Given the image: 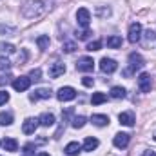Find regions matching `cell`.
<instances>
[{
    "instance_id": "obj_3",
    "label": "cell",
    "mask_w": 156,
    "mask_h": 156,
    "mask_svg": "<svg viewBox=\"0 0 156 156\" xmlns=\"http://www.w3.org/2000/svg\"><path fill=\"white\" fill-rule=\"evenodd\" d=\"M76 20H78V26H80V27L87 29L89 24H91V13H89V9L80 7V9L76 11Z\"/></svg>"
},
{
    "instance_id": "obj_34",
    "label": "cell",
    "mask_w": 156,
    "mask_h": 156,
    "mask_svg": "<svg viewBox=\"0 0 156 156\" xmlns=\"http://www.w3.org/2000/svg\"><path fill=\"white\" fill-rule=\"evenodd\" d=\"M9 100V93L7 91H0V105H4Z\"/></svg>"
},
{
    "instance_id": "obj_33",
    "label": "cell",
    "mask_w": 156,
    "mask_h": 156,
    "mask_svg": "<svg viewBox=\"0 0 156 156\" xmlns=\"http://www.w3.org/2000/svg\"><path fill=\"white\" fill-rule=\"evenodd\" d=\"M82 83H83L85 87H93V85H94V78H91V76H83V78H82Z\"/></svg>"
},
{
    "instance_id": "obj_35",
    "label": "cell",
    "mask_w": 156,
    "mask_h": 156,
    "mask_svg": "<svg viewBox=\"0 0 156 156\" xmlns=\"http://www.w3.org/2000/svg\"><path fill=\"white\" fill-rule=\"evenodd\" d=\"M145 40H147V42H153V40H156V31H151V29H149V31L145 33Z\"/></svg>"
},
{
    "instance_id": "obj_13",
    "label": "cell",
    "mask_w": 156,
    "mask_h": 156,
    "mask_svg": "<svg viewBox=\"0 0 156 156\" xmlns=\"http://www.w3.org/2000/svg\"><path fill=\"white\" fill-rule=\"evenodd\" d=\"M64 73H66V64H62V62H55L49 67V76L51 78H58V76H62Z\"/></svg>"
},
{
    "instance_id": "obj_11",
    "label": "cell",
    "mask_w": 156,
    "mask_h": 156,
    "mask_svg": "<svg viewBox=\"0 0 156 156\" xmlns=\"http://www.w3.org/2000/svg\"><path fill=\"white\" fill-rule=\"evenodd\" d=\"M45 98H51V89H47V87L37 89L35 93H31V94H29V100H31V102H37V100H45Z\"/></svg>"
},
{
    "instance_id": "obj_18",
    "label": "cell",
    "mask_w": 156,
    "mask_h": 156,
    "mask_svg": "<svg viewBox=\"0 0 156 156\" xmlns=\"http://www.w3.org/2000/svg\"><path fill=\"white\" fill-rule=\"evenodd\" d=\"M98 144H100V142H98L96 138H93V136H87V138L83 140V145H82V149H83V151H94V149L98 147Z\"/></svg>"
},
{
    "instance_id": "obj_39",
    "label": "cell",
    "mask_w": 156,
    "mask_h": 156,
    "mask_svg": "<svg viewBox=\"0 0 156 156\" xmlns=\"http://www.w3.org/2000/svg\"><path fill=\"white\" fill-rule=\"evenodd\" d=\"M142 156H156V153H154V151H145Z\"/></svg>"
},
{
    "instance_id": "obj_32",
    "label": "cell",
    "mask_w": 156,
    "mask_h": 156,
    "mask_svg": "<svg viewBox=\"0 0 156 156\" xmlns=\"http://www.w3.org/2000/svg\"><path fill=\"white\" fill-rule=\"evenodd\" d=\"M93 33L89 31V29H83V31H80V33H76V37H78V40H87L89 37H91Z\"/></svg>"
},
{
    "instance_id": "obj_14",
    "label": "cell",
    "mask_w": 156,
    "mask_h": 156,
    "mask_svg": "<svg viewBox=\"0 0 156 156\" xmlns=\"http://www.w3.org/2000/svg\"><path fill=\"white\" fill-rule=\"evenodd\" d=\"M118 120L122 125H127V127H133L134 125V113L133 111H125V113H120Z\"/></svg>"
},
{
    "instance_id": "obj_7",
    "label": "cell",
    "mask_w": 156,
    "mask_h": 156,
    "mask_svg": "<svg viewBox=\"0 0 156 156\" xmlns=\"http://www.w3.org/2000/svg\"><path fill=\"white\" fill-rule=\"evenodd\" d=\"M93 67H94V62H93L91 56H82V58H78V62H76V69L78 71H82V73H89V71H93Z\"/></svg>"
},
{
    "instance_id": "obj_22",
    "label": "cell",
    "mask_w": 156,
    "mask_h": 156,
    "mask_svg": "<svg viewBox=\"0 0 156 156\" xmlns=\"http://www.w3.org/2000/svg\"><path fill=\"white\" fill-rule=\"evenodd\" d=\"M105 100H107V94H105V93H94L93 98H91L93 105H100V104H104Z\"/></svg>"
},
{
    "instance_id": "obj_27",
    "label": "cell",
    "mask_w": 156,
    "mask_h": 156,
    "mask_svg": "<svg viewBox=\"0 0 156 156\" xmlns=\"http://www.w3.org/2000/svg\"><path fill=\"white\" fill-rule=\"evenodd\" d=\"M100 49H102V42L100 40H94V42L87 44V51H100Z\"/></svg>"
},
{
    "instance_id": "obj_25",
    "label": "cell",
    "mask_w": 156,
    "mask_h": 156,
    "mask_svg": "<svg viewBox=\"0 0 156 156\" xmlns=\"http://www.w3.org/2000/svg\"><path fill=\"white\" fill-rule=\"evenodd\" d=\"M11 123H13L11 113H0V125H11Z\"/></svg>"
},
{
    "instance_id": "obj_8",
    "label": "cell",
    "mask_w": 156,
    "mask_h": 156,
    "mask_svg": "<svg viewBox=\"0 0 156 156\" xmlns=\"http://www.w3.org/2000/svg\"><path fill=\"white\" fill-rule=\"evenodd\" d=\"M29 85H31V78L29 76H20V78H15V80H13V87H15V91H18V93L27 91Z\"/></svg>"
},
{
    "instance_id": "obj_4",
    "label": "cell",
    "mask_w": 156,
    "mask_h": 156,
    "mask_svg": "<svg viewBox=\"0 0 156 156\" xmlns=\"http://www.w3.org/2000/svg\"><path fill=\"white\" fill-rule=\"evenodd\" d=\"M56 98L60 100V102H69V100H75L76 98V91L73 89V87H60L58 89V93H56Z\"/></svg>"
},
{
    "instance_id": "obj_31",
    "label": "cell",
    "mask_w": 156,
    "mask_h": 156,
    "mask_svg": "<svg viewBox=\"0 0 156 156\" xmlns=\"http://www.w3.org/2000/svg\"><path fill=\"white\" fill-rule=\"evenodd\" d=\"M75 49H76V44H75V42H66V44H64V51H66V53H73Z\"/></svg>"
},
{
    "instance_id": "obj_23",
    "label": "cell",
    "mask_w": 156,
    "mask_h": 156,
    "mask_svg": "<svg viewBox=\"0 0 156 156\" xmlns=\"http://www.w3.org/2000/svg\"><path fill=\"white\" fill-rule=\"evenodd\" d=\"M107 45H109L111 49H118V47L122 45V37H116V35L109 37V38H107Z\"/></svg>"
},
{
    "instance_id": "obj_20",
    "label": "cell",
    "mask_w": 156,
    "mask_h": 156,
    "mask_svg": "<svg viewBox=\"0 0 156 156\" xmlns=\"http://www.w3.org/2000/svg\"><path fill=\"white\" fill-rule=\"evenodd\" d=\"M16 49L13 44H7V42H0V55L2 56H7V55H13Z\"/></svg>"
},
{
    "instance_id": "obj_10",
    "label": "cell",
    "mask_w": 156,
    "mask_h": 156,
    "mask_svg": "<svg viewBox=\"0 0 156 156\" xmlns=\"http://www.w3.org/2000/svg\"><path fill=\"white\" fill-rule=\"evenodd\" d=\"M151 85H153V82H151V75L142 73V75L138 76V87H140L142 93H149V91H151Z\"/></svg>"
},
{
    "instance_id": "obj_29",
    "label": "cell",
    "mask_w": 156,
    "mask_h": 156,
    "mask_svg": "<svg viewBox=\"0 0 156 156\" xmlns=\"http://www.w3.org/2000/svg\"><path fill=\"white\" fill-rule=\"evenodd\" d=\"M40 76H42V71H40V69H33V71L29 73V78H31V82H33V80H35V82L42 80Z\"/></svg>"
},
{
    "instance_id": "obj_1",
    "label": "cell",
    "mask_w": 156,
    "mask_h": 156,
    "mask_svg": "<svg viewBox=\"0 0 156 156\" xmlns=\"http://www.w3.org/2000/svg\"><path fill=\"white\" fill-rule=\"evenodd\" d=\"M44 13V4L40 0H26V4L22 5V15L26 18H37Z\"/></svg>"
},
{
    "instance_id": "obj_24",
    "label": "cell",
    "mask_w": 156,
    "mask_h": 156,
    "mask_svg": "<svg viewBox=\"0 0 156 156\" xmlns=\"http://www.w3.org/2000/svg\"><path fill=\"white\" fill-rule=\"evenodd\" d=\"M37 44H38V47L42 49V51H45V49L49 47V37H47V35L38 37V38H37Z\"/></svg>"
},
{
    "instance_id": "obj_21",
    "label": "cell",
    "mask_w": 156,
    "mask_h": 156,
    "mask_svg": "<svg viewBox=\"0 0 156 156\" xmlns=\"http://www.w3.org/2000/svg\"><path fill=\"white\" fill-rule=\"evenodd\" d=\"M111 98H115V100H120V98H125V89L123 87H120V85H115L113 89H111Z\"/></svg>"
},
{
    "instance_id": "obj_19",
    "label": "cell",
    "mask_w": 156,
    "mask_h": 156,
    "mask_svg": "<svg viewBox=\"0 0 156 156\" xmlns=\"http://www.w3.org/2000/svg\"><path fill=\"white\" fill-rule=\"evenodd\" d=\"M2 145H4V149H5V151H9V153L18 151V142H16L15 138H5V140L2 142Z\"/></svg>"
},
{
    "instance_id": "obj_26",
    "label": "cell",
    "mask_w": 156,
    "mask_h": 156,
    "mask_svg": "<svg viewBox=\"0 0 156 156\" xmlns=\"http://www.w3.org/2000/svg\"><path fill=\"white\" fill-rule=\"evenodd\" d=\"M85 122H87L85 116H75L73 118V127H75V129H82V127L85 125Z\"/></svg>"
},
{
    "instance_id": "obj_30",
    "label": "cell",
    "mask_w": 156,
    "mask_h": 156,
    "mask_svg": "<svg viewBox=\"0 0 156 156\" xmlns=\"http://www.w3.org/2000/svg\"><path fill=\"white\" fill-rule=\"evenodd\" d=\"M96 15H98V16H109V15H111V9H109V7H98V9H96Z\"/></svg>"
},
{
    "instance_id": "obj_37",
    "label": "cell",
    "mask_w": 156,
    "mask_h": 156,
    "mask_svg": "<svg viewBox=\"0 0 156 156\" xmlns=\"http://www.w3.org/2000/svg\"><path fill=\"white\" fill-rule=\"evenodd\" d=\"M11 75H0V85H4V83H9L11 82Z\"/></svg>"
},
{
    "instance_id": "obj_17",
    "label": "cell",
    "mask_w": 156,
    "mask_h": 156,
    "mask_svg": "<svg viewBox=\"0 0 156 156\" xmlns=\"http://www.w3.org/2000/svg\"><path fill=\"white\" fill-rule=\"evenodd\" d=\"M40 125H44V127H51V125H55V115H51V113H42L38 118Z\"/></svg>"
},
{
    "instance_id": "obj_9",
    "label": "cell",
    "mask_w": 156,
    "mask_h": 156,
    "mask_svg": "<svg viewBox=\"0 0 156 156\" xmlns=\"http://www.w3.org/2000/svg\"><path fill=\"white\" fill-rule=\"evenodd\" d=\"M38 125H40L38 118H26L24 123H22V131H24L26 134H33V133L37 131Z\"/></svg>"
},
{
    "instance_id": "obj_41",
    "label": "cell",
    "mask_w": 156,
    "mask_h": 156,
    "mask_svg": "<svg viewBox=\"0 0 156 156\" xmlns=\"http://www.w3.org/2000/svg\"><path fill=\"white\" fill-rule=\"evenodd\" d=\"M154 142H156V133H154Z\"/></svg>"
},
{
    "instance_id": "obj_16",
    "label": "cell",
    "mask_w": 156,
    "mask_h": 156,
    "mask_svg": "<svg viewBox=\"0 0 156 156\" xmlns=\"http://www.w3.org/2000/svg\"><path fill=\"white\" fill-rule=\"evenodd\" d=\"M64 151H66V154H67V156H76L78 153L82 151V145H80L78 142H69V144L66 145V149H64Z\"/></svg>"
},
{
    "instance_id": "obj_40",
    "label": "cell",
    "mask_w": 156,
    "mask_h": 156,
    "mask_svg": "<svg viewBox=\"0 0 156 156\" xmlns=\"http://www.w3.org/2000/svg\"><path fill=\"white\" fill-rule=\"evenodd\" d=\"M37 156H51V154H47V153H38Z\"/></svg>"
},
{
    "instance_id": "obj_5",
    "label": "cell",
    "mask_w": 156,
    "mask_h": 156,
    "mask_svg": "<svg viewBox=\"0 0 156 156\" xmlns=\"http://www.w3.org/2000/svg\"><path fill=\"white\" fill-rule=\"evenodd\" d=\"M127 38H129L131 44L140 42V38H142V26H140L138 22H134V24L129 26V35H127Z\"/></svg>"
},
{
    "instance_id": "obj_36",
    "label": "cell",
    "mask_w": 156,
    "mask_h": 156,
    "mask_svg": "<svg viewBox=\"0 0 156 156\" xmlns=\"http://www.w3.org/2000/svg\"><path fill=\"white\" fill-rule=\"evenodd\" d=\"M9 67H11L9 60L7 58H0V69H9Z\"/></svg>"
},
{
    "instance_id": "obj_12",
    "label": "cell",
    "mask_w": 156,
    "mask_h": 156,
    "mask_svg": "<svg viewBox=\"0 0 156 156\" xmlns=\"http://www.w3.org/2000/svg\"><path fill=\"white\" fill-rule=\"evenodd\" d=\"M113 144H115V147H118V149H125L129 145V134L127 133H118V134H115Z\"/></svg>"
},
{
    "instance_id": "obj_28",
    "label": "cell",
    "mask_w": 156,
    "mask_h": 156,
    "mask_svg": "<svg viewBox=\"0 0 156 156\" xmlns=\"http://www.w3.org/2000/svg\"><path fill=\"white\" fill-rule=\"evenodd\" d=\"M35 145L33 144H27L26 147H24V153H22V156H35Z\"/></svg>"
},
{
    "instance_id": "obj_15",
    "label": "cell",
    "mask_w": 156,
    "mask_h": 156,
    "mask_svg": "<svg viewBox=\"0 0 156 156\" xmlns=\"http://www.w3.org/2000/svg\"><path fill=\"white\" fill-rule=\"evenodd\" d=\"M91 122L96 127H105V125H109V116L107 115H93L91 116Z\"/></svg>"
},
{
    "instance_id": "obj_2",
    "label": "cell",
    "mask_w": 156,
    "mask_h": 156,
    "mask_svg": "<svg viewBox=\"0 0 156 156\" xmlns=\"http://www.w3.org/2000/svg\"><path fill=\"white\" fill-rule=\"evenodd\" d=\"M145 66V60H144V56L142 55H138V53H131L129 55V67L123 71V75L125 76H131L133 73H136L138 69H142Z\"/></svg>"
},
{
    "instance_id": "obj_6",
    "label": "cell",
    "mask_w": 156,
    "mask_h": 156,
    "mask_svg": "<svg viewBox=\"0 0 156 156\" xmlns=\"http://www.w3.org/2000/svg\"><path fill=\"white\" fill-rule=\"evenodd\" d=\"M100 69H102V73H107V75H111V73H115L118 69V64L116 60H113V58H102L100 60Z\"/></svg>"
},
{
    "instance_id": "obj_38",
    "label": "cell",
    "mask_w": 156,
    "mask_h": 156,
    "mask_svg": "<svg viewBox=\"0 0 156 156\" xmlns=\"http://www.w3.org/2000/svg\"><path fill=\"white\" fill-rule=\"evenodd\" d=\"M0 31H5V33H11V35L15 33V29H13V27H4V26H0Z\"/></svg>"
}]
</instances>
